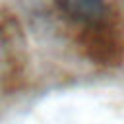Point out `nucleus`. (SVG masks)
Segmentation results:
<instances>
[{
	"label": "nucleus",
	"mask_w": 124,
	"mask_h": 124,
	"mask_svg": "<svg viewBox=\"0 0 124 124\" xmlns=\"http://www.w3.org/2000/svg\"><path fill=\"white\" fill-rule=\"evenodd\" d=\"M58 6L72 17H79V19L97 17L105 8L101 2H93V0H66V2H60Z\"/></svg>",
	"instance_id": "1"
}]
</instances>
